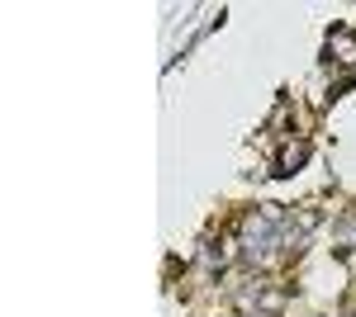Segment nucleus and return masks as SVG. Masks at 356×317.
I'll return each instance as SVG.
<instances>
[{
	"label": "nucleus",
	"mask_w": 356,
	"mask_h": 317,
	"mask_svg": "<svg viewBox=\"0 0 356 317\" xmlns=\"http://www.w3.org/2000/svg\"><path fill=\"white\" fill-rule=\"evenodd\" d=\"M280 223H285V209H280V204H261V213H252V218L243 223V256L252 265L271 256L275 228H280Z\"/></svg>",
	"instance_id": "f257e3e1"
},
{
	"label": "nucleus",
	"mask_w": 356,
	"mask_h": 317,
	"mask_svg": "<svg viewBox=\"0 0 356 317\" xmlns=\"http://www.w3.org/2000/svg\"><path fill=\"white\" fill-rule=\"evenodd\" d=\"M332 53H337V62H352V57H356V38L347 33V28H332V33H328V57Z\"/></svg>",
	"instance_id": "7ed1b4c3"
},
{
	"label": "nucleus",
	"mask_w": 356,
	"mask_h": 317,
	"mask_svg": "<svg viewBox=\"0 0 356 317\" xmlns=\"http://www.w3.org/2000/svg\"><path fill=\"white\" fill-rule=\"evenodd\" d=\"M290 223H295V218H290ZM318 223H323V213L314 209V204H304V209H300V223H295V228H300V232H314Z\"/></svg>",
	"instance_id": "20e7f679"
},
{
	"label": "nucleus",
	"mask_w": 356,
	"mask_h": 317,
	"mask_svg": "<svg viewBox=\"0 0 356 317\" xmlns=\"http://www.w3.org/2000/svg\"><path fill=\"white\" fill-rule=\"evenodd\" d=\"M304 161H309V142H285L280 157H275V166H271V175H295Z\"/></svg>",
	"instance_id": "f03ea898"
}]
</instances>
